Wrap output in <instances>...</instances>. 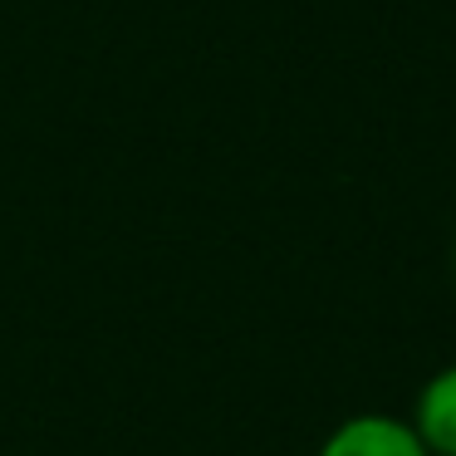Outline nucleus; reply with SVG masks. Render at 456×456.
Listing matches in <instances>:
<instances>
[{
    "instance_id": "1",
    "label": "nucleus",
    "mask_w": 456,
    "mask_h": 456,
    "mask_svg": "<svg viewBox=\"0 0 456 456\" xmlns=\"http://www.w3.org/2000/svg\"><path fill=\"white\" fill-rule=\"evenodd\" d=\"M319 456H432V452L417 442L412 422H403V417L358 412L324 436Z\"/></svg>"
},
{
    "instance_id": "2",
    "label": "nucleus",
    "mask_w": 456,
    "mask_h": 456,
    "mask_svg": "<svg viewBox=\"0 0 456 456\" xmlns=\"http://www.w3.org/2000/svg\"><path fill=\"white\" fill-rule=\"evenodd\" d=\"M412 432L432 456H456V363L422 383L412 407Z\"/></svg>"
}]
</instances>
